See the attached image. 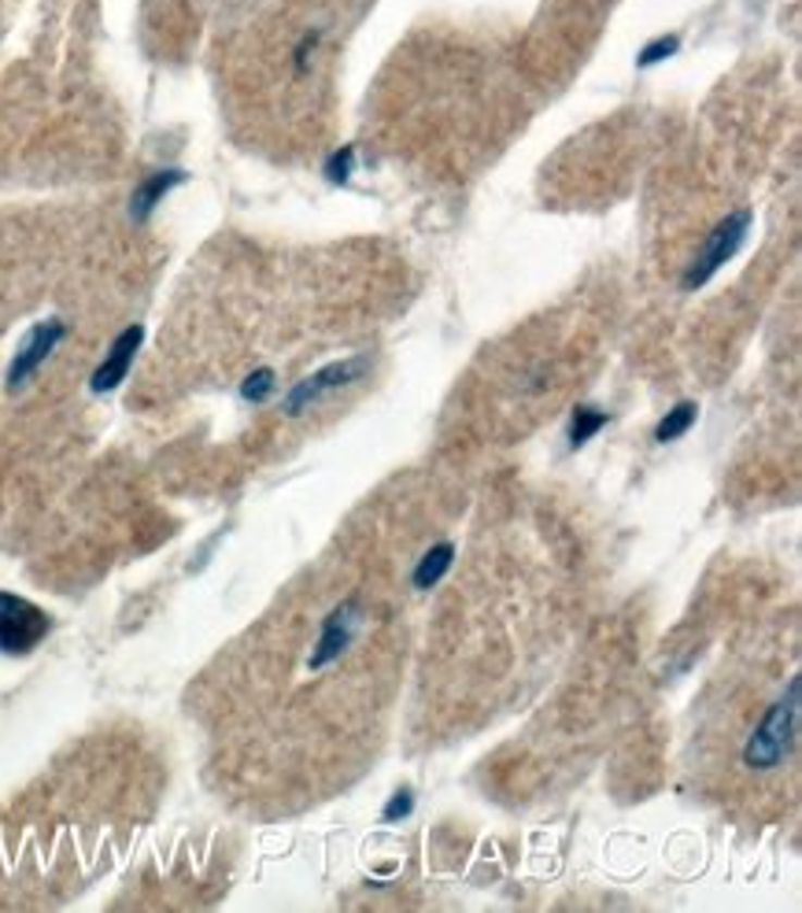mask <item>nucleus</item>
Masks as SVG:
<instances>
[{
  "label": "nucleus",
  "mask_w": 802,
  "mask_h": 913,
  "mask_svg": "<svg viewBox=\"0 0 802 913\" xmlns=\"http://www.w3.org/2000/svg\"><path fill=\"white\" fill-rule=\"evenodd\" d=\"M799 695H802V684L788 681V692L777 695V703L762 714V721L754 725V732L743 740V766L748 769H758V773L780 769L788 762V754L795 751Z\"/></svg>",
  "instance_id": "obj_1"
},
{
  "label": "nucleus",
  "mask_w": 802,
  "mask_h": 913,
  "mask_svg": "<svg viewBox=\"0 0 802 913\" xmlns=\"http://www.w3.org/2000/svg\"><path fill=\"white\" fill-rule=\"evenodd\" d=\"M71 341V325L63 314H49V319H37L34 325H26V333L18 337L15 351L4 362V396H23L37 378L45 374V367L55 359V351Z\"/></svg>",
  "instance_id": "obj_2"
},
{
  "label": "nucleus",
  "mask_w": 802,
  "mask_h": 913,
  "mask_svg": "<svg viewBox=\"0 0 802 913\" xmlns=\"http://www.w3.org/2000/svg\"><path fill=\"white\" fill-rule=\"evenodd\" d=\"M748 230H751V211H736V215H729L725 222H717L714 233L706 237L703 251H699V259L692 263V270L684 274V288H699V285L711 282L717 270H721L736 251H740Z\"/></svg>",
  "instance_id": "obj_3"
},
{
  "label": "nucleus",
  "mask_w": 802,
  "mask_h": 913,
  "mask_svg": "<svg viewBox=\"0 0 802 913\" xmlns=\"http://www.w3.org/2000/svg\"><path fill=\"white\" fill-rule=\"evenodd\" d=\"M362 374H367V359L330 362V367H322L319 374L304 378L300 385L285 396V415H300L307 404H319L325 393H333V388H341V385H351V381H359Z\"/></svg>",
  "instance_id": "obj_4"
},
{
  "label": "nucleus",
  "mask_w": 802,
  "mask_h": 913,
  "mask_svg": "<svg viewBox=\"0 0 802 913\" xmlns=\"http://www.w3.org/2000/svg\"><path fill=\"white\" fill-rule=\"evenodd\" d=\"M45 614L34 610L30 603L0 595V647L4 651H26L41 640Z\"/></svg>",
  "instance_id": "obj_5"
},
{
  "label": "nucleus",
  "mask_w": 802,
  "mask_h": 913,
  "mask_svg": "<svg viewBox=\"0 0 802 913\" xmlns=\"http://www.w3.org/2000/svg\"><path fill=\"white\" fill-rule=\"evenodd\" d=\"M452 558H455V544H452V540H444V544H433L422 558H418L415 573H410V584H415L418 592H429L447 573Z\"/></svg>",
  "instance_id": "obj_6"
},
{
  "label": "nucleus",
  "mask_w": 802,
  "mask_h": 913,
  "mask_svg": "<svg viewBox=\"0 0 802 913\" xmlns=\"http://www.w3.org/2000/svg\"><path fill=\"white\" fill-rule=\"evenodd\" d=\"M695 415H699L695 404H677L674 411H669V415L658 422L655 441H658V444H669V441H677V436H684V433L695 425Z\"/></svg>",
  "instance_id": "obj_7"
},
{
  "label": "nucleus",
  "mask_w": 802,
  "mask_h": 913,
  "mask_svg": "<svg viewBox=\"0 0 802 913\" xmlns=\"http://www.w3.org/2000/svg\"><path fill=\"white\" fill-rule=\"evenodd\" d=\"M606 425V415L595 411V407H577L573 411V422H570V444L573 448H581V444H589L595 433H600Z\"/></svg>",
  "instance_id": "obj_8"
},
{
  "label": "nucleus",
  "mask_w": 802,
  "mask_h": 913,
  "mask_svg": "<svg viewBox=\"0 0 802 913\" xmlns=\"http://www.w3.org/2000/svg\"><path fill=\"white\" fill-rule=\"evenodd\" d=\"M270 393H274V370L270 367L251 370V374L245 378V385H240V396H245L248 404H263Z\"/></svg>",
  "instance_id": "obj_9"
},
{
  "label": "nucleus",
  "mask_w": 802,
  "mask_h": 913,
  "mask_svg": "<svg viewBox=\"0 0 802 913\" xmlns=\"http://www.w3.org/2000/svg\"><path fill=\"white\" fill-rule=\"evenodd\" d=\"M677 37L669 34V37H655V41L647 45V49L640 52V67H651V63H658V60H666V55H674L677 52Z\"/></svg>",
  "instance_id": "obj_10"
},
{
  "label": "nucleus",
  "mask_w": 802,
  "mask_h": 913,
  "mask_svg": "<svg viewBox=\"0 0 802 913\" xmlns=\"http://www.w3.org/2000/svg\"><path fill=\"white\" fill-rule=\"evenodd\" d=\"M351 160H356V152H351V148H341V152H333L330 160H325V178H330V182H344L351 174Z\"/></svg>",
  "instance_id": "obj_11"
},
{
  "label": "nucleus",
  "mask_w": 802,
  "mask_h": 913,
  "mask_svg": "<svg viewBox=\"0 0 802 913\" xmlns=\"http://www.w3.org/2000/svg\"><path fill=\"white\" fill-rule=\"evenodd\" d=\"M410 806H415V799H410V788H404L399 795H393V803L385 806V814H381V822H399V817L410 814Z\"/></svg>",
  "instance_id": "obj_12"
}]
</instances>
